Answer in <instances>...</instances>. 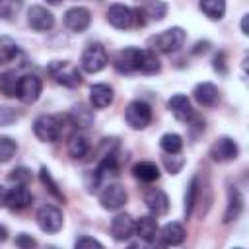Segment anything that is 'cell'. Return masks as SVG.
I'll use <instances>...</instances> for the list:
<instances>
[{"label": "cell", "instance_id": "cell-29", "mask_svg": "<svg viewBox=\"0 0 249 249\" xmlns=\"http://www.w3.org/2000/svg\"><path fill=\"white\" fill-rule=\"evenodd\" d=\"M144 16H148V19L154 21H161L167 14V4L163 0H148V4L142 8Z\"/></svg>", "mask_w": 249, "mask_h": 249}, {"label": "cell", "instance_id": "cell-24", "mask_svg": "<svg viewBox=\"0 0 249 249\" xmlns=\"http://www.w3.org/2000/svg\"><path fill=\"white\" fill-rule=\"evenodd\" d=\"M132 175L142 183H154L160 179V167L154 161H138L132 167Z\"/></svg>", "mask_w": 249, "mask_h": 249}, {"label": "cell", "instance_id": "cell-8", "mask_svg": "<svg viewBox=\"0 0 249 249\" xmlns=\"http://www.w3.org/2000/svg\"><path fill=\"white\" fill-rule=\"evenodd\" d=\"M43 91V82L39 76L35 74H25V76H19V84H18V99L23 101V103H35L39 99Z\"/></svg>", "mask_w": 249, "mask_h": 249}, {"label": "cell", "instance_id": "cell-17", "mask_svg": "<svg viewBox=\"0 0 249 249\" xmlns=\"http://www.w3.org/2000/svg\"><path fill=\"white\" fill-rule=\"evenodd\" d=\"M33 195L25 185H14L8 195H6V206H10L12 210H23L31 204Z\"/></svg>", "mask_w": 249, "mask_h": 249}, {"label": "cell", "instance_id": "cell-18", "mask_svg": "<svg viewBox=\"0 0 249 249\" xmlns=\"http://www.w3.org/2000/svg\"><path fill=\"white\" fill-rule=\"evenodd\" d=\"M111 235L117 241H126L134 235V220L128 214H117L111 220Z\"/></svg>", "mask_w": 249, "mask_h": 249}, {"label": "cell", "instance_id": "cell-1", "mask_svg": "<svg viewBox=\"0 0 249 249\" xmlns=\"http://www.w3.org/2000/svg\"><path fill=\"white\" fill-rule=\"evenodd\" d=\"M76 130L70 115H39L33 121V132L41 142H56L68 138Z\"/></svg>", "mask_w": 249, "mask_h": 249}, {"label": "cell", "instance_id": "cell-34", "mask_svg": "<svg viewBox=\"0 0 249 249\" xmlns=\"http://www.w3.org/2000/svg\"><path fill=\"white\" fill-rule=\"evenodd\" d=\"M16 150H18V144H16L14 138H10V136H0V163L10 161V160L14 158V154H16Z\"/></svg>", "mask_w": 249, "mask_h": 249}, {"label": "cell", "instance_id": "cell-6", "mask_svg": "<svg viewBox=\"0 0 249 249\" xmlns=\"http://www.w3.org/2000/svg\"><path fill=\"white\" fill-rule=\"evenodd\" d=\"M37 226L45 231V233H56L60 231L62 224H64V216H62V210L53 206V204H43L39 210H37Z\"/></svg>", "mask_w": 249, "mask_h": 249}, {"label": "cell", "instance_id": "cell-3", "mask_svg": "<svg viewBox=\"0 0 249 249\" xmlns=\"http://www.w3.org/2000/svg\"><path fill=\"white\" fill-rule=\"evenodd\" d=\"M47 70H49L51 78H53L56 84L64 86V88H78V86L82 84V74H80V70H78L72 62H68V60H54V62L49 64Z\"/></svg>", "mask_w": 249, "mask_h": 249}, {"label": "cell", "instance_id": "cell-43", "mask_svg": "<svg viewBox=\"0 0 249 249\" xmlns=\"http://www.w3.org/2000/svg\"><path fill=\"white\" fill-rule=\"evenodd\" d=\"M6 195H8V191L4 187H0V208L6 206Z\"/></svg>", "mask_w": 249, "mask_h": 249}, {"label": "cell", "instance_id": "cell-13", "mask_svg": "<svg viewBox=\"0 0 249 249\" xmlns=\"http://www.w3.org/2000/svg\"><path fill=\"white\" fill-rule=\"evenodd\" d=\"M167 109H169L171 115H173L177 121H181V123H189V121L195 117L193 105H191L189 97L183 95V93H175V95H171L169 101H167Z\"/></svg>", "mask_w": 249, "mask_h": 249}, {"label": "cell", "instance_id": "cell-39", "mask_svg": "<svg viewBox=\"0 0 249 249\" xmlns=\"http://www.w3.org/2000/svg\"><path fill=\"white\" fill-rule=\"evenodd\" d=\"M19 115L12 109V107H0V124H10V123H14L16 119H18Z\"/></svg>", "mask_w": 249, "mask_h": 249}, {"label": "cell", "instance_id": "cell-12", "mask_svg": "<svg viewBox=\"0 0 249 249\" xmlns=\"http://www.w3.org/2000/svg\"><path fill=\"white\" fill-rule=\"evenodd\" d=\"M193 97L202 107H216L220 103V89L212 82H200L195 86Z\"/></svg>", "mask_w": 249, "mask_h": 249}, {"label": "cell", "instance_id": "cell-27", "mask_svg": "<svg viewBox=\"0 0 249 249\" xmlns=\"http://www.w3.org/2000/svg\"><path fill=\"white\" fill-rule=\"evenodd\" d=\"M198 8L200 12L208 18V19H222L224 14H226V0H200L198 2Z\"/></svg>", "mask_w": 249, "mask_h": 249}, {"label": "cell", "instance_id": "cell-31", "mask_svg": "<svg viewBox=\"0 0 249 249\" xmlns=\"http://www.w3.org/2000/svg\"><path fill=\"white\" fill-rule=\"evenodd\" d=\"M160 148L165 154H177L183 148V138L179 134H175V132H167V134H163L160 138Z\"/></svg>", "mask_w": 249, "mask_h": 249}, {"label": "cell", "instance_id": "cell-38", "mask_svg": "<svg viewBox=\"0 0 249 249\" xmlns=\"http://www.w3.org/2000/svg\"><path fill=\"white\" fill-rule=\"evenodd\" d=\"M76 249H84V247H103L101 241H97L95 237H89V235H80L76 241H74Z\"/></svg>", "mask_w": 249, "mask_h": 249}, {"label": "cell", "instance_id": "cell-36", "mask_svg": "<svg viewBox=\"0 0 249 249\" xmlns=\"http://www.w3.org/2000/svg\"><path fill=\"white\" fill-rule=\"evenodd\" d=\"M8 181L10 183H16V185H27L31 181V169L19 165V167H14L10 173H8Z\"/></svg>", "mask_w": 249, "mask_h": 249}, {"label": "cell", "instance_id": "cell-26", "mask_svg": "<svg viewBox=\"0 0 249 249\" xmlns=\"http://www.w3.org/2000/svg\"><path fill=\"white\" fill-rule=\"evenodd\" d=\"M68 115H70V119H72L76 128H88V126L93 124V111L88 105H84V103L74 105Z\"/></svg>", "mask_w": 249, "mask_h": 249}, {"label": "cell", "instance_id": "cell-16", "mask_svg": "<svg viewBox=\"0 0 249 249\" xmlns=\"http://www.w3.org/2000/svg\"><path fill=\"white\" fill-rule=\"evenodd\" d=\"M138 53H140V49H136V47H126V49L119 51L115 56V68L121 74L138 72Z\"/></svg>", "mask_w": 249, "mask_h": 249}, {"label": "cell", "instance_id": "cell-20", "mask_svg": "<svg viewBox=\"0 0 249 249\" xmlns=\"http://www.w3.org/2000/svg\"><path fill=\"white\" fill-rule=\"evenodd\" d=\"M241 210H243V195L239 193L237 187H230L228 189V206H226V212H224V224H230V222L237 220Z\"/></svg>", "mask_w": 249, "mask_h": 249}, {"label": "cell", "instance_id": "cell-14", "mask_svg": "<svg viewBox=\"0 0 249 249\" xmlns=\"http://www.w3.org/2000/svg\"><path fill=\"white\" fill-rule=\"evenodd\" d=\"M144 204L154 216H163L167 212V208H169V198L161 189L152 187V189H148L144 193Z\"/></svg>", "mask_w": 249, "mask_h": 249}, {"label": "cell", "instance_id": "cell-30", "mask_svg": "<svg viewBox=\"0 0 249 249\" xmlns=\"http://www.w3.org/2000/svg\"><path fill=\"white\" fill-rule=\"evenodd\" d=\"M18 53H19V49L12 37H0V64L12 62L18 56Z\"/></svg>", "mask_w": 249, "mask_h": 249}, {"label": "cell", "instance_id": "cell-15", "mask_svg": "<svg viewBox=\"0 0 249 249\" xmlns=\"http://www.w3.org/2000/svg\"><path fill=\"white\" fill-rule=\"evenodd\" d=\"M107 21L115 29H128L132 27V10L124 4H111L107 10Z\"/></svg>", "mask_w": 249, "mask_h": 249}, {"label": "cell", "instance_id": "cell-9", "mask_svg": "<svg viewBox=\"0 0 249 249\" xmlns=\"http://www.w3.org/2000/svg\"><path fill=\"white\" fill-rule=\"evenodd\" d=\"M239 154V146L233 138L230 136H220L214 140V144L210 146V158L218 163H226V161H231L235 160Z\"/></svg>", "mask_w": 249, "mask_h": 249}, {"label": "cell", "instance_id": "cell-45", "mask_svg": "<svg viewBox=\"0 0 249 249\" xmlns=\"http://www.w3.org/2000/svg\"><path fill=\"white\" fill-rule=\"evenodd\" d=\"M47 2H49V4H58L60 0H47Z\"/></svg>", "mask_w": 249, "mask_h": 249}, {"label": "cell", "instance_id": "cell-7", "mask_svg": "<svg viewBox=\"0 0 249 249\" xmlns=\"http://www.w3.org/2000/svg\"><path fill=\"white\" fill-rule=\"evenodd\" d=\"M126 189L119 183H105L99 193V204L105 210H119L126 204Z\"/></svg>", "mask_w": 249, "mask_h": 249}, {"label": "cell", "instance_id": "cell-41", "mask_svg": "<svg viewBox=\"0 0 249 249\" xmlns=\"http://www.w3.org/2000/svg\"><path fill=\"white\" fill-rule=\"evenodd\" d=\"M214 70L218 72H226V62H224V53H218L214 56Z\"/></svg>", "mask_w": 249, "mask_h": 249}, {"label": "cell", "instance_id": "cell-44", "mask_svg": "<svg viewBox=\"0 0 249 249\" xmlns=\"http://www.w3.org/2000/svg\"><path fill=\"white\" fill-rule=\"evenodd\" d=\"M241 33H243V35H247V33H249V31H247V14H245V16H243V19H241Z\"/></svg>", "mask_w": 249, "mask_h": 249}, {"label": "cell", "instance_id": "cell-5", "mask_svg": "<svg viewBox=\"0 0 249 249\" xmlns=\"http://www.w3.org/2000/svg\"><path fill=\"white\" fill-rule=\"evenodd\" d=\"M124 121L132 130H142L152 123V109L146 101L134 99L124 109Z\"/></svg>", "mask_w": 249, "mask_h": 249}, {"label": "cell", "instance_id": "cell-32", "mask_svg": "<svg viewBox=\"0 0 249 249\" xmlns=\"http://www.w3.org/2000/svg\"><path fill=\"white\" fill-rule=\"evenodd\" d=\"M198 175H195L191 181H189V187H187V193H185V216H191L193 214V208L196 204V196H198Z\"/></svg>", "mask_w": 249, "mask_h": 249}, {"label": "cell", "instance_id": "cell-28", "mask_svg": "<svg viewBox=\"0 0 249 249\" xmlns=\"http://www.w3.org/2000/svg\"><path fill=\"white\" fill-rule=\"evenodd\" d=\"M18 84H19V76L14 70H8L0 76V91L6 97H18Z\"/></svg>", "mask_w": 249, "mask_h": 249}, {"label": "cell", "instance_id": "cell-23", "mask_svg": "<svg viewBox=\"0 0 249 249\" xmlns=\"http://www.w3.org/2000/svg\"><path fill=\"white\" fill-rule=\"evenodd\" d=\"M160 68H161V64H160V58H158L156 51L140 49V53H138V72L156 74V72H160Z\"/></svg>", "mask_w": 249, "mask_h": 249}, {"label": "cell", "instance_id": "cell-21", "mask_svg": "<svg viewBox=\"0 0 249 249\" xmlns=\"http://www.w3.org/2000/svg\"><path fill=\"white\" fill-rule=\"evenodd\" d=\"M158 230H160V226H158V220H156L154 214H152V216H140V218L134 222V233H136L140 239L148 241V243L156 239Z\"/></svg>", "mask_w": 249, "mask_h": 249}, {"label": "cell", "instance_id": "cell-40", "mask_svg": "<svg viewBox=\"0 0 249 249\" xmlns=\"http://www.w3.org/2000/svg\"><path fill=\"white\" fill-rule=\"evenodd\" d=\"M18 247H35L37 245V241L31 237V235H27V233H19V235H16V241H14Z\"/></svg>", "mask_w": 249, "mask_h": 249}, {"label": "cell", "instance_id": "cell-2", "mask_svg": "<svg viewBox=\"0 0 249 249\" xmlns=\"http://www.w3.org/2000/svg\"><path fill=\"white\" fill-rule=\"evenodd\" d=\"M185 37L187 35H185V31L181 27H169V29L150 37L148 43H150L152 51H160V53L169 54V53H175V51H179L183 47Z\"/></svg>", "mask_w": 249, "mask_h": 249}, {"label": "cell", "instance_id": "cell-11", "mask_svg": "<svg viewBox=\"0 0 249 249\" xmlns=\"http://www.w3.org/2000/svg\"><path fill=\"white\" fill-rule=\"evenodd\" d=\"M27 23L35 31H49L54 25V16L45 6H31L27 12Z\"/></svg>", "mask_w": 249, "mask_h": 249}, {"label": "cell", "instance_id": "cell-37", "mask_svg": "<svg viewBox=\"0 0 249 249\" xmlns=\"http://www.w3.org/2000/svg\"><path fill=\"white\" fill-rule=\"evenodd\" d=\"M39 177H41V181H43V185H47L49 187V191L56 196V198H60V200H64V196H62V193L58 191V187H56V183H54V179L51 177V173H49V169L47 167H41V171H39Z\"/></svg>", "mask_w": 249, "mask_h": 249}, {"label": "cell", "instance_id": "cell-19", "mask_svg": "<svg viewBox=\"0 0 249 249\" xmlns=\"http://www.w3.org/2000/svg\"><path fill=\"white\" fill-rule=\"evenodd\" d=\"M113 97H115V93L109 84H93L89 88V103L95 109L109 107L113 103Z\"/></svg>", "mask_w": 249, "mask_h": 249}, {"label": "cell", "instance_id": "cell-22", "mask_svg": "<svg viewBox=\"0 0 249 249\" xmlns=\"http://www.w3.org/2000/svg\"><path fill=\"white\" fill-rule=\"evenodd\" d=\"M158 235L163 245H179L185 241V228L179 222H167L161 230H158Z\"/></svg>", "mask_w": 249, "mask_h": 249}, {"label": "cell", "instance_id": "cell-35", "mask_svg": "<svg viewBox=\"0 0 249 249\" xmlns=\"http://www.w3.org/2000/svg\"><path fill=\"white\" fill-rule=\"evenodd\" d=\"M163 165H165V169L171 173V175H175V173H179L181 169H183V165H185V158L177 152V154H167V156H163Z\"/></svg>", "mask_w": 249, "mask_h": 249}, {"label": "cell", "instance_id": "cell-4", "mask_svg": "<svg viewBox=\"0 0 249 249\" xmlns=\"http://www.w3.org/2000/svg\"><path fill=\"white\" fill-rule=\"evenodd\" d=\"M109 62V56H107V51L103 45L99 43H91L88 45L84 51H82V56H80V68L84 72H89V74H95V72H101Z\"/></svg>", "mask_w": 249, "mask_h": 249}, {"label": "cell", "instance_id": "cell-33", "mask_svg": "<svg viewBox=\"0 0 249 249\" xmlns=\"http://www.w3.org/2000/svg\"><path fill=\"white\" fill-rule=\"evenodd\" d=\"M21 8H23V0H0V19L12 21Z\"/></svg>", "mask_w": 249, "mask_h": 249}, {"label": "cell", "instance_id": "cell-10", "mask_svg": "<svg viewBox=\"0 0 249 249\" xmlns=\"http://www.w3.org/2000/svg\"><path fill=\"white\" fill-rule=\"evenodd\" d=\"M89 23H91V14L84 6H74V8L66 10V14H64V25L74 33L86 31L89 27Z\"/></svg>", "mask_w": 249, "mask_h": 249}, {"label": "cell", "instance_id": "cell-25", "mask_svg": "<svg viewBox=\"0 0 249 249\" xmlns=\"http://www.w3.org/2000/svg\"><path fill=\"white\" fill-rule=\"evenodd\" d=\"M88 152H89V142H88V138H86L84 134H80V132H72V134L68 136V154H70V158L82 160V158L88 156Z\"/></svg>", "mask_w": 249, "mask_h": 249}, {"label": "cell", "instance_id": "cell-42", "mask_svg": "<svg viewBox=\"0 0 249 249\" xmlns=\"http://www.w3.org/2000/svg\"><path fill=\"white\" fill-rule=\"evenodd\" d=\"M6 239H8V228L0 224V243H4Z\"/></svg>", "mask_w": 249, "mask_h": 249}]
</instances>
